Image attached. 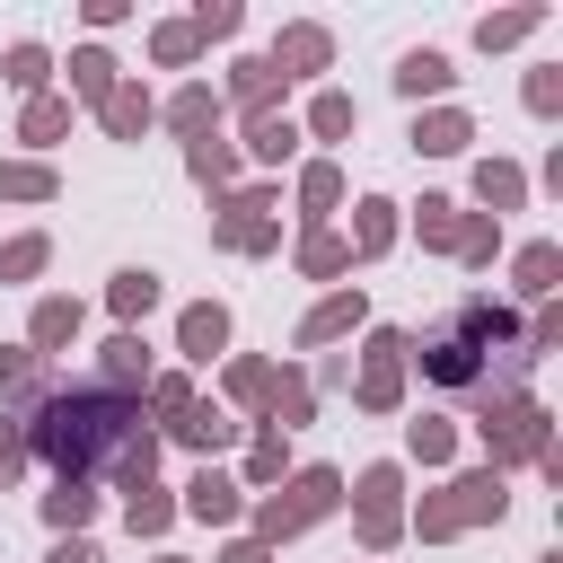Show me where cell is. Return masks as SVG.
<instances>
[{
	"label": "cell",
	"mask_w": 563,
	"mask_h": 563,
	"mask_svg": "<svg viewBox=\"0 0 563 563\" xmlns=\"http://www.w3.org/2000/svg\"><path fill=\"white\" fill-rule=\"evenodd\" d=\"M176 510H185V519H211V528H229V519L246 510V493H238V484H229L220 466H202V475L185 484V501H176Z\"/></svg>",
	"instance_id": "obj_12"
},
{
	"label": "cell",
	"mask_w": 563,
	"mask_h": 563,
	"mask_svg": "<svg viewBox=\"0 0 563 563\" xmlns=\"http://www.w3.org/2000/svg\"><path fill=\"white\" fill-rule=\"evenodd\" d=\"M220 563H273V545H264V537H229V554H220Z\"/></svg>",
	"instance_id": "obj_50"
},
{
	"label": "cell",
	"mask_w": 563,
	"mask_h": 563,
	"mask_svg": "<svg viewBox=\"0 0 563 563\" xmlns=\"http://www.w3.org/2000/svg\"><path fill=\"white\" fill-rule=\"evenodd\" d=\"M352 325H369V299H361V290H334V299H317V308L299 317V352H317V343H343Z\"/></svg>",
	"instance_id": "obj_9"
},
{
	"label": "cell",
	"mask_w": 563,
	"mask_h": 563,
	"mask_svg": "<svg viewBox=\"0 0 563 563\" xmlns=\"http://www.w3.org/2000/svg\"><path fill=\"white\" fill-rule=\"evenodd\" d=\"M299 273H308V282H334V273H352V246H343L334 229H308V238H299Z\"/></svg>",
	"instance_id": "obj_27"
},
{
	"label": "cell",
	"mask_w": 563,
	"mask_h": 563,
	"mask_svg": "<svg viewBox=\"0 0 563 563\" xmlns=\"http://www.w3.org/2000/svg\"><path fill=\"white\" fill-rule=\"evenodd\" d=\"M282 466H290V440H282V431H255V449H246V484H282Z\"/></svg>",
	"instance_id": "obj_41"
},
{
	"label": "cell",
	"mask_w": 563,
	"mask_h": 563,
	"mask_svg": "<svg viewBox=\"0 0 563 563\" xmlns=\"http://www.w3.org/2000/svg\"><path fill=\"white\" fill-rule=\"evenodd\" d=\"M150 53H158V62H167V70H185V62H194V53H202V44H194V26H185V18H167V26H158V35H150Z\"/></svg>",
	"instance_id": "obj_44"
},
{
	"label": "cell",
	"mask_w": 563,
	"mask_h": 563,
	"mask_svg": "<svg viewBox=\"0 0 563 563\" xmlns=\"http://www.w3.org/2000/svg\"><path fill=\"white\" fill-rule=\"evenodd\" d=\"M475 431H484V449H493V475L501 466H519V457H545L554 449V422H545V405L537 396H475Z\"/></svg>",
	"instance_id": "obj_3"
},
{
	"label": "cell",
	"mask_w": 563,
	"mask_h": 563,
	"mask_svg": "<svg viewBox=\"0 0 563 563\" xmlns=\"http://www.w3.org/2000/svg\"><path fill=\"white\" fill-rule=\"evenodd\" d=\"M176 352H185V361H211V352H229V308H220V299H194V308L176 317Z\"/></svg>",
	"instance_id": "obj_11"
},
{
	"label": "cell",
	"mask_w": 563,
	"mask_h": 563,
	"mask_svg": "<svg viewBox=\"0 0 563 563\" xmlns=\"http://www.w3.org/2000/svg\"><path fill=\"white\" fill-rule=\"evenodd\" d=\"M501 510H510L501 475H493V466H475V475H457L440 501H422V537H457V528H475V519H501Z\"/></svg>",
	"instance_id": "obj_6"
},
{
	"label": "cell",
	"mask_w": 563,
	"mask_h": 563,
	"mask_svg": "<svg viewBox=\"0 0 563 563\" xmlns=\"http://www.w3.org/2000/svg\"><path fill=\"white\" fill-rule=\"evenodd\" d=\"M413 229H422V246H457V202H449V194H422Z\"/></svg>",
	"instance_id": "obj_40"
},
{
	"label": "cell",
	"mask_w": 563,
	"mask_h": 563,
	"mask_svg": "<svg viewBox=\"0 0 563 563\" xmlns=\"http://www.w3.org/2000/svg\"><path fill=\"white\" fill-rule=\"evenodd\" d=\"M334 501H343V475H334V466H299V475H290V484H282V493L255 510V537H264V545H282V537L317 528Z\"/></svg>",
	"instance_id": "obj_4"
},
{
	"label": "cell",
	"mask_w": 563,
	"mask_h": 563,
	"mask_svg": "<svg viewBox=\"0 0 563 563\" xmlns=\"http://www.w3.org/2000/svg\"><path fill=\"white\" fill-rule=\"evenodd\" d=\"M97 114H106V132H114V141H141V132L158 123V106H150V88H123V79H114V97H106Z\"/></svg>",
	"instance_id": "obj_19"
},
{
	"label": "cell",
	"mask_w": 563,
	"mask_h": 563,
	"mask_svg": "<svg viewBox=\"0 0 563 563\" xmlns=\"http://www.w3.org/2000/svg\"><path fill=\"white\" fill-rule=\"evenodd\" d=\"M352 123H361V106H352L343 88H317V106H308V132H317V141H343Z\"/></svg>",
	"instance_id": "obj_37"
},
{
	"label": "cell",
	"mask_w": 563,
	"mask_h": 563,
	"mask_svg": "<svg viewBox=\"0 0 563 563\" xmlns=\"http://www.w3.org/2000/svg\"><path fill=\"white\" fill-rule=\"evenodd\" d=\"M466 141H475V123H466L457 106H431V114H413V150H422V158H457Z\"/></svg>",
	"instance_id": "obj_13"
},
{
	"label": "cell",
	"mask_w": 563,
	"mask_h": 563,
	"mask_svg": "<svg viewBox=\"0 0 563 563\" xmlns=\"http://www.w3.org/2000/svg\"><path fill=\"white\" fill-rule=\"evenodd\" d=\"M0 79H9V88H26V97H44L53 53H44V44H9V53H0Z\"/></svg>",
	"instance_id": "obj_30"
},
{
	"label": "cell",
	"mask_w": 563,
	"mask_h": 563,
	"mask_svg": "<svg viewBox=\"0 0 563 563\" xmlns=\"http://www.w3.org/2000/svg\"><path fill=\"white\" fill-rule=\"evenodd\" d=\"M88 510H97V493H88V484H70V475H53V493H44V519L70 537V528H88Z\"/></svg>",
	"instance_id": "obj_34"
},
{
	"label": "cell",
	"mask_w": 563,
	"mask_h": 563,
	"mask_svg": "<svg viewBox=\"0 0 563 563\" xmlns=\"http://www.w3.org/2000/svg\"><path fill=\"white\" fill-rule=\"evenodd\" d=\"M158 114H167V123H176V132H185V141H194V132H211V123H220V97H211V88H202V79H194V88H176V97H167V106H158Z\"/></svg>",
	"instance_id": "obj_26"
},
{
	"label": "cell",
	"mask_w": 563,
	"mask_h": 563,
	"mask_svg": "<svg viewBox=\"0 0 563 563\" xmlns=\"http://www.w3.org/2000/svg\"><path fill=\"white\" fill-rule=\"evenodd\" d=\"M211 238H220L229 255H264V246L282 238V220H273V185L229 194V202H220V220H211Z\"/></svg>",
	"instance_id": "obj_7"
},
{
	"label": "cell",
	"mask_w": 563,
	"mask_h": 563,
	"mask_svg": "<svg viewBox=\"0 0 563 563\" xmlns=\"http://www.w3.org/2000/svg\"><path fill=\"white\" fill-rule=\"evenodd\" d=\"M53 264V238H9L0 246V282H26V273H44Z\"/></svg>",
	"instance_id": "obj_42"
},
{
	"label": "cell",
	"mask_w": 563,
	"mask_h": 563,
	"mask_svg": "<svg viewBox=\"0 0 563 563\" xmlns=\"http://www.w3.org/2000/svg\"><path fill=\"white\" fill-rule=\"evenodd\" d=\"M18 422H26V457H44L70 484H88L97 466H123V449L141 440V405L114 387H44Z\"/></svg>",
	"instance_id": "obj_1"
},
{
	"label": "cell",
	"mask_w": 563,
	"mask_h": 563,
	"mask_svg": "<svg viewBox=\"0 0 563 563\" xmlns=\"http://www.w3.org/2000/svg\"><path fill=\"white\" fill-rule=\"evenodd\" d=\"M0 202H53V167L44 158H0Z\"/></svg>",
	"instance_id": "obj_29"
},
{
	"label": "cell",
	"mask_w": 563,
	"mask_h": 563,
	"mask_svg": "<svg viewBox=\"0 0 563 563\" xmlns=\"http://www.w3.org/2000/svg\"><path fill=\"white\" fill-rule=\"evenodd\" d=\"M537 26H545V9H501V18H475V44H484V53H501V44L537 35Z\"/></svg>",
	"instance_id": "obj_36"
},
{
	"label": "cell",
	"mask_w": 563,
	"mask_h": 563,
	"mask_svg": "<svg viewBox=\"0 0 563 563\" xmlns=\"http://www.w3.org/2000/svg\"><path fill=\"white\" fill-rule=\"evenodd\" d=\"M493 246H501V220H484V211H457V246H449V255H466V264H493Z\"/></svg>",
	"instance_id": "obj_39"
},
{
	"label": "cell",
	"mask_w": 563,
	"mask_h": 563,
	"mask_svg": "<svg viewBox=\"0 0 563 563\" xmlns=\"http://www.w3.org/2000/svg\"><path fill=\"white\" fill-rule=\"evenodd\" d=\"M141 378H150V343H141V334H114V343H106V378H97V387H114V396H123V387H141Z\"/></svg>",
	"instance_id": "obj_28"
},
{
	"label": "cell",
	"mask_w": 563,
	"mask_h": 563,
	"mask_svg": "<svg viewBox=\"0 0 563 563\" xmlns=\"http://www.w3.org/2000/svg\"><path fill=\"white\" fill-rule=\"evenodd\" d=\"M167 431H176V440H185V449H202V457H211V449H229V440H238V422H229V413H211V405H194V413H185V422H167Z\"/></svg>",
	"instance_id": "obj_33"
},
{
	"label": "cell",
	"mask_w": 563,
	"mask_h": 563,
	"mask_svg": "<svg viewBox=\"0 0 563 563\" xmlns=\"http://www.w3.org/2000/svg\"><path fill=\"white\" fill-rule=\"evenodd\" d=\"M123 519H132V537H167V519H176V501H167V484H132V501H123Z\"/></svg>",
	"instance_id": "obj_35"
},
{
	"label": "cell",
	"mask_w": 563,
	"mask_h": 563,
	"mask_svg": "<svg viewBox=\"0 0 563 563\" xmlns=\"http://www.w3.org/2000/svg\"><path fill=\"white\" fill-rule=\"evenodd\" d=\"M290 150H299V123H290L282 106H264V114H246V158H255V167H282Z\"/></svg>",
	"instance_id": "obj_14"
},
{
	"label": "cell",
	"mask_w": 563,
	"mask_h": 563,
	"mask_svg": "<svg viewBox=\"0 0 563 563\" xmlns=\"http://www.w3.org/2000/svg\"><path fill=\"white\" fill-rule=\"evenodd\" d=\"M44 396V361L26 343H0V405H35Z\"/></svg>",
	"instance_id": "obj_23"
},
{
	"label": "cell",
	"mask_w": 563,
	"mask_h": 563,
	"mask_svg": "<svg viewBox=\"0 0 563 563\" xmlns=\"http://www.w3.org/2000/svg\"><path fill=\"white\" fill-rule=\"evenodd\" d=\"M18 466H26V422H18V413H0V484H9Z\"/></svg>",
	"instance_id": "obj_49"
},
{
	"label": "cell",
	"mask_w": 563,
	"mask_h": 563,
	"mask_svg": "<svg viewBox=\"0 0 563 563\" xmlns=\"http://www.w3.org/2000/svg\"><path fill=\"white\" fill-rule=\"evenodd\" d=\"M238 18H246L238 0H202V9L185 18V26H194V44H211V35H238Z\"/></svg>",
	"instance_id": "obj_43"
},
{
	"label": "cell",
	"mask_w": 563,
	"mask_h": 563,
	"mask_svg": "<svg viewBox=\"0 0 563 563\" xmlns=\"http://www.w3.org/2000/svg\"><path fill=\"white\" fill-rule=\"evenodd\" d=\"M519 194H528V176H519L510 158H484V167H475V202H484V220L519 211Z\"/></svg>",
	"instance_id": "obj_20"
},
{
	"label": "cell",
	"mask_w": 563,
	"mask_h": 563,
	"mask_svg": "<svg viewBox=\"0 0 563 563\" xmlns=\"http://www.w3.org/2000/svg\"><path fill=\"white\" fill-rule=\"evenodd\" d=\"M106 308H114V317H123V334H132V325L158 308V273H150V264H123V273L106 282Z\"/></svg>",
	"instance_id": "obj_15"
},
{
	"label": "cell",
	"mask_w": 563,
	"mask_h": 563,
	"mask_svg": "<svg viewBox=\"0 0 563 563\" xmlns=\"http://www.w3.org/2000/svg\"><path fill=\"white\" fill-rule=\"evenodd\" d=\"M334 202H343V167H334V158H308V167H299V220L325 229Z\"/></svg>",
	"instance_id": "obj_16"
},
{
	"label": "cell",
	"mask_w": 563,
	"mask_h": 563,
	"mask_svg": "<svg viewBox=\"0 0 563 563\" xmlns=\"http://www.w3.org/2000/svg\"><path fill=\"white\" fill-rule=\"evenodd\" d=\"M449 79H457V70H449V53H431V44L396 62V88H405L413 106H422V97H449Z\"/></svg>",
	"instance_id": "obj_17"
},
{
	"label": "cell",
	"mask_w": 563,
	"mask_h": 563,
	"mask_svg": "<svg viewBox=\"0 0 563 563\" xmlns=\"http://www.w3.org/2000/svg\"><path fill=\"white\" fill-rule=\"evenodd\" d=\"M18 132H26L35 150H53V141L70 132V97H26V114H18Z\"/></svg>",
	"instance_id": "obj_31"
},
{
	"label": "cell",
	"mask_w": 563,
	"mask_h": 563,
	"mask_svg": "<svg viewBox=\"0 0 563 563\" xmlns=\"http://www.w3.org/2000/svg\"><path fill=\"white\" fill-rule=\"evenodd\" d=\"M70 334H79V299H44V308H35V325H26V352H35V361H53Z\"/></svg>",
	"instance_id": "obj_22"
},
{
	"label": "cell",
	"mask_w": 563,
	"mask_h": 563,
	"mask_svg": "<svg viewBox=\"0 0 563 563\" xmlns=\"http://www.w3.org/2000/svg\"><path fill=\"white\" fill-rule=\"evenodd\" d=\"M229 396H238V405H264V396H273V369H264V361H229Z\"/></svg>",
	"instance_id": "obj_47"
},
{
	"label": "cell",
	"mask_w": 563,
	"mask_h": 563,
	"mask_svg": "<svg viewBox=\"0 0 563 563\" xmlns=\"http://www.w3.org/2000/svg\"><path fill=\"white\" fill-rule=\"evenodd\" d=\"M229 97H238L246 114H264V106L282 97V70H273L264 53H246V62H229Z\"/></svg>",
	"instance_id": "obj_18"
},
{
	"label": "cell",
	"mask_w": 563,
	"mask_h": 563,
	"mask_svg": "<svg viewBox=\"0 0 563 563\" xmlns=\"http://www.w3.org/2000/svg\"><path fill=\"white\" fill-rule=\"evenodd\" d=\"M53 563H106V554H97L88 537H62V545H53Z\"/></svg>",
	"instance_id": "obj_51"
},
{
	"label": "cell",
	"mask_w": 563,
	"mask_h": 563,
	"mask_svg": "<svg viewBox=\"0 0 563 563\" xmlns=\"http://www.w3.org/2000/svg\"><path fill=\"white\" fill-rule=\"evenodd\" d=\"M563 106V62H537L528 70V114H554Z\"/></svg>",
	"instance_id": "obj_45"
},
{
	"label": "cell",
	"mask_w": 563,
	"mask_h": 563,
	"mask_svg": "<svg viewBox=\"0 0 563 563\" xmlns=\"http://www.w3.org/2000/svg\"><path fill=\"white\" fill-rule=\"evenodd\" d=\"M185 167H194L202 185H229V176H238V150H229L220 132H194V141H185Z\"/></svg>",
	"instance_id": "obj_32"
},
{
	"label": "cell",
	"mask_w": 563,
	"mask_h": 563,
	"mask_svg": "<svg viewBox=\"0 0 563 563\" xmlns=\"http://www.w3.org/2000/svg\"><path fill=\"white\" fill-rule=\"evenodd\" d=\"M70 97H88V106L114 97V53H106V44H79V53H70Z\"/></svg>",
	"instance_id": "obj_24"
},
{
	"label": "cell",
	"mask_w": 563,
	"mask_h": 563,
	"mask_svg": "<svg viewBox=\"0 0 563 563\" xmlns=\"http://www.w3.org/2000/svg\"><path fill=\"white\" fill-rule=\"evenodd\" d=\"M405 449H413L422 466H449V449H457V422H440V413H422V422H405Z\"/></svg>",
	"instance_id": "obj_38"
},
{
	"label": "cell",
	"mask_w": 563,
	"mask_h": 563,
	"mask_svg": "<svg viewBox=\"0 0 563 563\" xmlns=\"http://www.w3.org/2000/svg\"><path fill=\"white\" fill-rule=\"evenodd\" d=\"M519 290H528V299H554V290H563V246H554V238L519 246Z\"/></svg>",
	"instance_id": "obj_25"
},
{
	"label": "cell",
	"mask_w": 563,
	"mask_h": 563,
	"mask_svg": "<svg viewBox=\"0 0 563 563\" xmlns=\"http://www.w3.org/2000/svg\"><path fill=\"white\" fill-rule=\"evenodd\" d=\"M405 352H413V334L369 325V352H361V378H352V405L361 413H396L405 405Z\"/></svg>",
	"instance_id": "obj_5"
},
{
	"label": "cell",
	"mask_w": 563,
	"mask_h": 563,
	"mask_svg": "<svg viewBox=\"0 0 563 563\" xmlns=\"http://www.w3.org/2000/svg\"><path fill=\"white\" fill-rule=\"evenodd\" d=\"M158 563H185V554H158Z\"/></svg>",
	"instance_id": "obj_52"
},
{
	"label": "cell",
	"mask_w": 563,
	"mask_h": 563,
	"mask_svg": "<svg viewBox=\"0 0 563 563\" xmlns=\"http://www.w3.org/2000/svg\"><path fill=\"white\" fill-rule=\"evenodd\" d=\"M396 493H405V475H396V466H361V484H352V510H361V545H369V554L405 537V510H396Z\"/></svg>",
	"instance_id": "obj_8"
},
{
	"label": "cell",
	"mask_w": 563,
	"mask_h": 563,
	"mask_svg": "<svg viewBox=\"0 0 563 563\" xmlns=\"http://www.w3.org/2000/svg\"><path fill=\"white\" fill-rule=\"evenodd\" d=\"M352 211H361V220H352V255H361V264H369V255H387V246H396V202H387V194H369V202H352Z\"/></svg>",
	"instance_id": "obj_21"
},
{
	"label": "cell",
	"mask_w": 563,
	"mask_h": 563,
	"mask_svg": "<svg viewBox=\"0 0 563 563\" xmlns=\"http://www.w3.org/2000/svg\"><path fill=\"white\" fill-rule=\"evenodd\" d=\"M422 378L431 387H457V396H510L519 387V369H528V352H519V317L501 308V299H457V317L440 325V334H422Z\"/></svg>",
	"instance_id": "obj_2"
},
{
	"label": "cell",
	"mask_w": 563,
	"mask_h": 563,
	"mask_svg": "<svg viewBox=\"0 0 563 563\" xmlns=\"http://www.w3.org/2000/svg\"><path fill=\"white\" fill-rule=\"evenodd\" d=\"M264 62H273L282 79H317V70L334 62V35H325V26H282V44H273Z\"/></svg>",
	"instance_id": "obj_10"
},
{
	"label": "cell",
	"mask_w": 563,
	"mask_h": 563,
	"mask_svg": "<svg viewBox=\"0 0 563 563\" xmlns=\"http://www.w3.org/2000/svg\"><path fill=\"white\" fill-rule=\"evenodd\" d=\"M554 343H563V308H554V299H545V308H537V325H528V334H519V352H528V361H545V352H554Z\"/></svg>",
	"instance_id": "obj_46"
},
{
	"label": "cell",
	"mask_w": 563,
	"mask_h": 563,
	"mask_svg": "<svg viewBox=\"0 0 563 563\" xmlns=\"http://www.w3.org/2000/svg\"><path fill=\"white\" fill-rule=\"evenodd\" d=\"M150 413L185 422V413H194V378H158V387H150Z\"/></svg>",
	"instance_id": "obj_48"
}]
</instances>
